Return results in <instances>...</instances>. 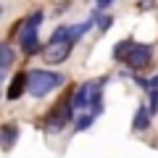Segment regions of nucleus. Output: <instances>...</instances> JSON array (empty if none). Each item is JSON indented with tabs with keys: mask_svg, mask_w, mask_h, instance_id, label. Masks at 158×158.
<instances>
[{
	"mask_svg": "<svg viewBox=\"0 0 158 158\" xmlns=\"http://www.w3.org/2000/svg\"><path fill=\"white\" fill-rule=\"evenodd\" d=\"M29 90V74L27 71H19L16 77L11 79V85H8V100H19V98L24 95V92Z\"/></svg>",
	"mask_w": 158,
	"mask_h": 158,
	"instance_id": "39448f33",
	"label": "nucleus"
},
{
	"mask_svg": "<svg viewBox=\"0 0 158 158\" xmlns=\"http://www.w3.org/2000/svg\"><path fill=\"white\" fill-rule=\"evenodd\" d=\"M150 58H153V45H135L124 61H127V66H129V69L140 71V69H145L148 63H150Z\"/></svg>",
	"mask_w": 158,
	"mask_h": 158,
	"instance_id": "20e7f679",
	"label": "nucleus"
},
{
	"mask_svg": "<svg viewBox=\"0 0 158 158\" xmlns=\"http://www.w3.org/2000/svg\"><path fill=\"white\" fill-rule=\"evenodd\" d=\"M21 50L27 53V56H34V53H40V42H37V29L27 27V24H24V32H21Z\"/></svg>",
	"mask_w": 158,
	"mask_h": 158,
	"instance_id": "423d86ee",
	"label": "nucleus"
},
{
	"mask_svg": "<svg viewBox=\"0 0 158 158\" xmlns=\"http://www.w3.org/2000/svg\"><path fill=\"white\" fill-rule=\"evenodd\" d=\"M132 48H135V40H129V37L121 40V42H116V48H113V61H124Z\"/></svg>",
	"mask_w": 158,
	"mask_h": 158,
	"instance_id": "9d476101",
	"label": "nucleus"
},
{
	"mask_svg": "<svg viewBox=\"0 0 158 158\" xmlns=\"http://www.w3.org/2000/svg\"><path fill=\"white\" fill-rule=\"evenodd\" d=\"M150 108L148 106H137L135 111V118H132V127H135V132H145L148 127H150Z\"/></svg>",
	"mask_w": 158,
	"mask_h": 158,
	"instance_id": "1a4fd4ad",
	"label": "nucleus"
},
{
	"mask_svg": "<svg viewBox=\"0 0 158 158\" xmlns=\"http://www.w3.org/2000/svg\"><path fill=\"white\" fill-rule=\"evenodd\" d=\"M42 19H45V13H42V11H34L29 19H24V24H27V27H32V29H40Z\"/></svg>",
	"mask_w": 158,
	"mask_h": 158,
	"instance_id": "4468645a",
	"label": "nucleus"
},
{
	"mask_svg": "<svg viewBox=\"0 0 158 158\" xmlns=\"http://www.w3.org/2000/svg\"><path fill=\"white\" fill-rule=\"evenodd\" d=\"M66 82V77L58 71H45V69H34L29 71V95L32 98H45L50 90L61 87Z\"/></svg>",
	"mask_w": 158,
	"mask_h": 158,
	"instance_id": "f257e3e1",
	"label": "nucleus"
},
{
	"mask_svg": "<svg viewBox=\"0 0 158 158\" xmlns=\"http://www.w3.org/2000/svg\"><path fill=\"white\" fill-rule=\"evenodd\" d=\"M150 90H158V74H156V77L150 79Z\"/></svg>",
	"mask_w": 158,
	"mask_h": 158,
	"instance_id": "6ab92c4d",
	"label": "nucleus"
},
{
	"mask_svg": "<svg viewBox=\"0 0 158 158\" xmlns=\"http://www.w3.org/2000/svg\"><path fill=\"white\" fill-rule=\"evenodd\" d=\"M92 121H95V116H92V113H85V116H79L77 121H74V127H77V132H85V129L92 127Z\"/></svg>",
	"mask_w": 158,
	"mask_h": 158,
	"instance_id": "ddd939ff",
	"label": "nucleus"
},
{
	"mask_svg": "<svg viewBox=\"0 0 158 158\" xmlns=\"http://www.w3.org/2000/svg\"><path fill=\"white\" fill-rule=\"evenodd\" d=\"M13 58H16V56H13V50L8 48V42H0V66L11 69L13 66Z\"/></svg>",
	"mask_w": 158,
	"mask_h": 158,
	"instance_id": "f8f14e48",
	"label": "nucleus"
},
{
	"mask_svg": "<svg viewBox=\"0 0 158 158\" xmlns=\"http://www.w3.org/2000/svg\"><path fill=\"white\" fill-rule=\"evenodd\" d=\"M153 3H156V0H142V3H140V8H153Z\"/></svg>",
	"mask_w": 158,
	"mask_h": 158,
	"instance_id": "a211bd4d",
	"label": "nucleus"
},
{
	"mask_svg": "<svg viewBox=\"0 0 158 158\" xmlns=\"http://www.w3.org/2000/svg\"><path fill=\"white\" fill-rule=\"evenodd\" d=\"M111 24H113L111 16H98V29H100V32H108V29H111Z\"/></svg>",
	"mask_w": 158,
	"mask_h": 158,
	"instance_id": "dca6fc26",
	"label": "nucleus"
},
{
	"mask_svg": "<svg viewBox=\"0 0 158 158\" xmlns=\"http://www.w3.org/2000/svg\"><path fill=\"white\" fill-rule=\"evenodd\" d=\"M111 3H113V0H98V11H106Z\"/></svg>",
	"mask_w": 158,
	"mask_h": 158,
	"instance_id": "f3484780",
	"label": "nucleus"
},
{
	"mask_svg": "<svg viewBox=\"0 0 158 158\" xmlns=\"http://www.w3.org/2000/svg\"><path fill=\"white\" fill-rule=\"evenodd\" d=\"M90 95H92V82H85V85H79L77 87V92H74V98H71V103H74V108H90Z\"/></svg>",
	"mask_w": 158,
	"mask_h": 158,
	"instance_id": "0eeeda50",
	"label": "nucleus"
},
{
	"mask_svg": "<svg viewBox=\"0 0 158 158\" xmlns=\"http://www.w3.org/2000/svg\"><path fill=\"white\" fill-rule=\"evenodd\" d=\"M63 40H71L74 42V27H66V24H63V27H58L56 32L50 34V42H63Z\"/></svg>",
	"mask_w": 158,
	"mask_h": 158,
	"instance_id": "9b49d317",
	"label": "nucleus"
},
{
	"mask_svg": "<svg viewBox=\"0 0 158 158\" xmlns=\"http://www.w3.org/2000/svg\"><path fill=\"white\" fill-rule=\"evenodd\" d=\"M3 79H6V69L0 66V82H3Z\"/></svg>",
	"mask_w": 158,
	"mask_h": 158,
	"instance_id": "aec40b11",
	"label": "nucleus"
},
{
	"mask_svg": "<svg viewBox=\"0 0 158 158\" xmlns=\"http://www.w3.org/2000/svg\"><path fill=\"white\" fill-rule=\"evenodd\" d=\"M0 16H3V6H0Z\"/></svg>",
	"mask_w": 158,
	"mask_h": 158,
	"instance_id": "412c9836",
	"label": "nucleus"
},
{
	"mask_svg": "<svg viewBox=\"0 0 158 158\" xmlns=\"http://www.w3.org/2000/svg\"><path fill=\"white\" fill-rule=\"evenodd\" d=\"M74 50V42L71 40H63V42H48V48L42 50V58H45V63H50V66H56V63H63L69 56H71Z\"/></svg>",
	"mask_w": 158,
	"mask_h": 158,
	"instance_id": "7ed1b4c3",
	"label": "nucleus"
},
{
	"mask_svg": "<svg viewBox=\"0 0 158 158\" xmlns=\"http://www.w3.org/2000/svg\"><path fill=\"white\" fill-rule=\"evenodd\" d=\"M71 98H74V95L61 98V100L56 103V108L50 111V116H48V132H50V135H58V132H61L63 127L74 118V111H77V108H74Z\"/></svg>",
	"mask_w": 158,
	"mask_h": 158,
	"instance_id": "f03ea898",
	"label": "nucleus"
},
{
	"mask_svg": "<svg viewBox=\"0 0 158 158\" xmlns=\"http://www.w3.org/2000/svg\"><path fill=\"white\" fill-rule=\"evenodd\" d=\"M148 95H150V103H148V108H150V113L156 116V113H158V90H148Z\"/></svg>",
	"mask_w": 158,
	"mask_h": 158,
	"instance_id": "2eb2a0df",
	"label": "nucleus"
},
{
	"mask_svg": "<svg viewBox=\"0 0 158 158\" xmlns=\"http://www.w3.org/2000/svg\"><path fill=\"white\" fill-rule=\"evenodd\" d=\"M19 140V124H6L0 129V148L3 150H11Z\"/></svg>",
	"mask_w": 158,
	"mask_h": 158,
	"instance_id": "6e6552de",
	"label": "nucleus"
}]
</instances>
